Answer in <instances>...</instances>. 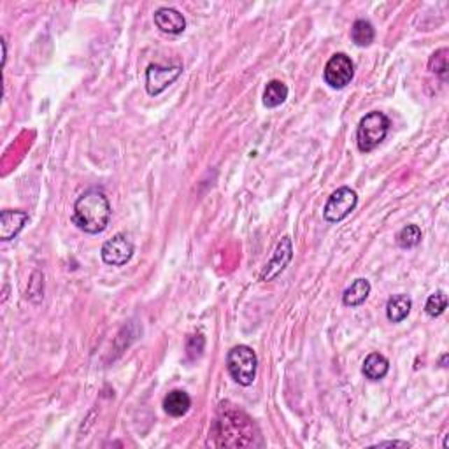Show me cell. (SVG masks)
<instances>
[{"label": "cell", "mask_w": 449, "mask_h": 449, "mask_svg": "<svg viewBox=\"0 0 449 449\" xmlns=\"http://www.w3.org/2000/svg\"><path fill=\"white\" fill-rule=\"evenodd\" d=\"M111 214H113V209H111L106 193L100 188H90L85 193H81L74 202L72 223L81 232L97 236L107 229Z\"/></svg>", "instance_id": "obj_1"}, {"label": "cell", "mask_w": 449, "mask_h": 449, "mask_svg": "<svg viewBox=\"0 0 449 449\" xmlns=\"http://www.w3.org/2000/svg\"><path fill=\"white\" fill-rule=\"evenodd\" d=\"M390 132V118L381 111H372L360 120L357 129V144L362 153L374 151Z\"/></svg>", "instance_id": "obj_2"}, {"label": "cell", "mask_w": 449, "mask_h": 449, "mask_svg": "<svg viewBox=\"0 0 449 449\" xmlns=\"http://www.w3.org/2000/svg\"><path fill=\"white\" fill-rule=\"evenodd\" d=\"M258 369V358L257 353L251 350L250 346H239L232 348L227 355V371H229L230 378L241 386H251L257 378Z\"/></svg>", "instance_id": "obj_3"}, {"label": "cell", "mask_w": 449, "mask_h": 449, "mask_svg": "<svg viewBox=\"0 0 449 449\" xmlns=\"http://www.w3.org/2000/svg\"><path fill=\"white\" fill-rule=\"evenodd\" d=\"M358 204V195L355 190L348 188V186H343V188H337L330 197H328L327 204H325L323 216L325 220L330 221V223H339L344 218L350 216L355 211Z\"/></svg>", "instance_id": "obj_4"}, {"label": "cell", "mask_w": 449, "mask_h": 449, "mask_svg": "<svg viewBox=\"0 0 449 449\" xmlns=\"http://www.w3.org/2000/svg\"><path fill=\"white\" fill-rule=\"evenodd\" d=\"M355 76L353 60L346 53H335L327 62L323 71V79L330 88L343 90L351 83Z\"/></svg>", "instance_id": "obj_5"}, {"label": "cell", "mask_w": 449, "mask_h": 449, "mask_svg": "<svg viewBox=\"0 0 449 449\" xmlns=\"http://www.w3.org/2000/svg\"><path fill=\"white\" fill-rule=\"evenodd\" d=\"M100 257H102L104 264L113 265V267H122L130 262L134 257V244L125 234H116L113 239L104 243L102 250H100Z\"/></svg>", "instance_id": "obj_6"}, {"label": "cell", "mask_w": 449, "mask_h": 449, "mask_svg": "<svg viewBox=\"0 0 449 449\" xmlns=\"http://www.w3.org/2000/svg\"><path fill=\"white\" fill-rule=\"evenodd\" d=\"M183 74L181 65H172V67H164V65L151 64L146 69V92L151 97L160 95L162 92L174 85Z\"/></svg>", "instance_id": "obj_7"}, {"label": "cell", "mask_w": 449, "mask_h": 449, "mask_svg": "<svg viewBox=\"0 0 449 449\" xmlns=\"http://www.w3.org/2000/svg\"><path fill=\"white\" fill-rule=\"evenodd\" d=\"M292 258H293L292 237L285 236L281 241H279L274 255H272V258L267 262V265H265L264 272L260 274L262 281H272L274 278H278V276L281 274L286 267H288V264L292 262Z\"/></svg>", "instance_id": "obj_8"}, {"label": "cell", "mask_w": 449, "mask_h": 449, "mask_svg": "<svg viewBox=\"0 0 449 449\" xmlns=\"http://www.w3.org/2000/svg\"><path fill=\"white\" fill-rule=\"evenodd\" d=\"M155 25L162 30L164 34L169 36H179L185 32L186 29V20L178 9L174 8H160L155 11Z\"/></svg>", "instance_id": "obj_9"}, {"label": "cell", "mask_w": 449, "mask_h": 449, "mask_svg": "<svg viewBox=\"0 0 449 449\" xmlns=\"http://www.w3.org/2000/svg\"><path fill=\"white\" fill-rule=\"evenodd\" d=\"M29 221V213L25 211L6 209L0 213V241H11L23 230Z\"/></svg>", "instance_id": "obj_10"}, {"label": "cell", "mask_w": 449, "mask_h": 449, "mask_svg": "<svg viewBox=\"0 0 449 449\" xmlns=\"http://www.w3.org/2000/svg\"><path fill=\"white\" fill-rule=\"evenodd\" d=\"M192 407V399L186 392L183 390H172L167 397L164 399V409L169 416L172 418H181Z\"/></svg>", "instance_id": "obj_11"}, {"label": "cell", "mask_w": 449, "mask_h": 449, "mask_svg": "<svg viewBox=\"0 0 449 449\" xmlns=\"http://www.w3.org/2000/svg\"><path fill=\"white\" fill-rule=\"evenodd\" d=\"M411 309H413L411 297L399 293V295H393L386 304V316L392 323H400V321H404L409 316Z\"/></svg>", "instance_id": "obj_12"}, {"label": "cell", "mask_w": 449, "mask_h": 449, "mask_svg": "<svg viewBox=\"0 0 449 449\" xmlns=\"http://www.w3.org/2000/svg\"><path fill=\"white\" fill-rule=\"evenodd\" d=\"M369 295H371V283L360 278L351 283V286H348L343 295V302L348 307H358L369 299Z\"/></svg>", "instance_id": "obj_13"}, {"label": "cell", "mask_w": 449, "mask_h": 449, "mask_svg": "<svg viewBox=\"0 0 449 449\" xmlns=\"http://www.w3.org/2000/svg\"><path fill=\"white\" fill-rule=\"evenodd\" d=\"M390 371V364L381 353H371L364 362V367H362V372L367 379L371 381H381L383 378H386Z\"/></svg>", "instance_id": "obj_14"}, {"label": "cell", "mask_w": 449, "mask_h": 449, "mask_svg": "<svg viewBox=\"0 0 449 449\" xmlns=\"http://www.w3.org/2000/svg\"><path fill=\"white\" fill-rule=\"evenodd\" d=\"M288 99V86L283 81H278V79H272V81L267 83L264 90V106L269 107V109H274V107L281 106L285 100Z\"/></svg>", "instance_id": "obj_15"}, {"label": "cell", "mask_w": 449, "mask_h": 449, "mask_svg": "<svg viewBox=\"0 0 449 449\" xmlns=\"http://www.w3.org/2000/svg\"><path fill=\"white\" fill-rule=\"evenodd\" d=\"M376 37V30L372 27V23L369 20H357L351 27V39L357 46H371L374 43Z\"/></svg>", "instance_id": "obj_16"}, {"label": "cell", "mask_w": 449, "mask_h": 449, "mask_svg": "<svg viewBox=\"0 0 449 449\" xmlns=\"http://www.w3.org/2000/svg\"><path fill=\"white\" fill-rule=\"evenodd\" d=\"M421 243V229L418 224H407L397 236V244L404 250H411L416 248Z\"/></svg>", "instance_id": "obj_17"}, {"label": "cell", "mask_w": 449, "mask_h": 449, "mask_svg": "<svg viewBox=\"0 0 449 449\" xmlns=\"http://www.w3.org/2000/svg\"><path fill=\"white\" fill-rule=\"evenodd\" d=\"M448 48H442V50L435 51L428 60V69L437 74L442 81H448Z\"/></svg>", "instance_id": "obj_18"}, {"label": "cell", "mask_w": 449, "mask_h": 449, "mask_svg": "<svg viewBox=\"0 0 449 449\" xmlns=\"http://www.w3.org/2000/svg\"><path fill=\"white\" fill-rule=\"evenodd\" d=\"M448 307V297H446L444 292H435L434 295L428 297L427 306H425V311L430 318H439Z\"/></svg>", "instance_id": "obj_19"}, {"label": "cell", "mask_w": 449, "mask_h": 449, "mask_svg": "<svg viewBox=\"0 0 449 449\" xmlns=\"http://www.w3.org/2000/svg\"><path fill=\"white\" fill-rule=\"evenodd\" d=\"M379 448H385V446H402V448H409V444L407 442H400V441H390V442H379Z\"/></svg>", "instance_id": "obj_20"}, {"label": "cell", "mask_w": 449, "mask_h": 449, "mask_svg": "<svg viewBox=\"0 0 449 449\" xmlns=\"http://www.w3.org/2000/svg\"><path fill=\"white\" fill-rule=\"evenodd\" d=\"M446 360H448V355H444V357L441 358V367H446Z\"/></svg>", "instance_id": "obj_21"}]
</instances>
